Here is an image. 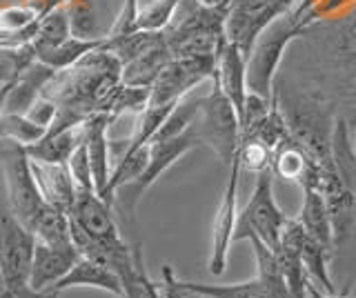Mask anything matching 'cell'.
<instances>
[{
	"label": "cell",
	"instance_id": "cell-4",
	"mask_svg": "<svg viewBox=\"0 0 356 298\" xmlns=\"http://www.w3.org/2000/svg\"><path fill=\"white\" fill-rule=\"evenodd\" d=\"M198 145H200V140L196 138V134L192 129H187L185 134L176 136L172 140L149 142V160H147L145 172L138 176L136 181L122 185L114 192V201L122 209V214L134 218V212H136V207L140 203V198L145 196V192H147L149 187L159 181L178 158H183L187 151H192Z\"/></svg>",
	"mask_w": 356,
	"mask_h": 298
},
{
	"label": "cell",
	"instance_id": "cell-8",
	"mask_svg": "<svg viewBox=\"0 0 356 298\" xmlns=\"http://www.w3.org/2000/svg\"><path fill=\"white\" fill-rule=\"evenodd\" d=\"M238 176H241V163L234 158L229 165V176L222 190L220 205L214 216V227H211V254H209V272L220 276L227 267V254L229 245L234 242V229H236L238 218Z\"/></svg>",
	"mask_w": 356,
	"mask_h": 298
},
{
	"label": "cell",
	"instance_id": "cell-2",
	"mask_svg": "<svg viewBox=\"0 0 356 298\" xmlns=\"http://www.w3.org/2000/svg\"><path fill=\"white\" fill-rule=\"evenodd\" d=\"M200 140V145L214 149L222 165L234 163L241 145V123L238 114L220 87L211 81V92L198 101V114L189 127Z\"/></svg>",
	"mask_w": 356,
	"mask_h": 298
},
{
	"label": "cell",
	"instance_id": "cell-9",
	"mask_svg": "<svg viewBox=\"0 0 356 298\" xmlns=\"http://www.w3.org/2000/svg\"><path fill=\"white\" fill-rule=\"evenodd\" d=\"M211 81H214L220 87V92L229 98V103L236 109L238 123H241L245 98H248V78H245V56L234 42L225 40L222 47L218 49L216 72Z\"/></svg>",
	"mask_w": 356,
	"mask_h": 298
},
{
	"label": "cell",
	"instance_id": "cell-6",
	"mask_svg": "<svg viewBox=\"0 0 356 298\" xmlns=\"http://www.w3.org/2000/svg\"><path fill=\"white\" fill-rule=\"evenodd\" d=\"M36 238L20 220L0 207V283L11 292L29 285Z\"/></svg>",
	"mask_w": 356,
	"mask_h": 298
},
{
	"label": "cell",
	"instance_id": "cell-11",
	"mask_svg": "<svg viewBox=\"0 0 356 298\" xmlns=\"http://www.w3.org/2000/svg\"><path fill=\"white\" fill-rule=\"evenodd\" d=\"M76 260H78L76 247H51L36 240L31 272H29V287L38 292L54 287L56 283L65 279Z\"/></svg>",
	"mask_w": 356,
	"mask_h": 298
},
{
	"label": "cell",
	"instance_id": "cell-28",
	"mask_svg": "<svg viewBox=\"0 0 356 298\" xmlns=\"http://www.w3.org/2000/svg\"><path fill=\"white\" fill-rule=\"evenodd\" d=\"M272 156H274V149L267 147L263 140H259V138H241L238 154H236V158L241 163V169L252 172V174L270 169Z\"/></svg>",
	"mask_w": 356,
	"mask_h": 298
},
{
	"label": "cell",
	"instance_id": "cell-27",
	"mask_svg": "<svg viewBox=\"0 0 356 298\" xmlns=\"http://www.w3.org/2000/svg\"><path fill=\"white\" fill-rule=\"evenodd\" d=\"M67 16H70L72 36L87 38V40L105 38L98 31L96 12H94L92 0H67Z\"/></svg>",
	"mask_w": 356,
	"mask_h": 298
},
{
	"label": "cell",
	"instance_id": "cell-5",
	"mask_svg": "<svg viewBox=\"0 0 356 298\" xmlns=\"http://www.w3.org/2000/svg\"><path fill=\"white\" fill-rule=\"evenodd\" d=\"M0 165H3L9 212L14 214L22 225H29L38 209L44 205V198L36 185L31 172V160L22 145L7 142V147L0 151Z\"/></svg>",
	"mask_w": 356,
	"mask_h": 298
},
{
	"label": "cell",
	"instance_id": "cell-30",
	"mask_svg": "<svg viewBox=\"0 0 356 298\" xmlns=\"http://www.w3.org/2000/svg\"><path fill=\"white\" fill-rule=\"evenodd\" d=\"M339 58L343 63L345 69H350V81L356 87V18H350V23L343 27V31L339 34Z\"/></svg>",
	"mask_w": 356,
	"mask_h": 298
},
{
	"label": "cell",
	"instance_id": "cell-17",
	"mask_svg": "<svg viewBox=\"0 0 356 298\" xmlns=\"http://www.w3.org/2000/svg\"><path fill=\"white\" fill-rule=\"evenodd\" d=\"M270 169L274 174V179L278 176V179L294 181L298 185H303L305 181H318V165L292 138L274 149Z\"/></svg>",
	"mask_w": 356,
	"mask_h": 298
},
{
	"label": "cell",
	"instance_id": "cell-22",
	"mask_svg": "<svg viewBox=\"0 0 356 298\" xmlns=\"http://www.w3.org/2000/svg\"><path fill=\"white\" fill-rule=\"evenodd\" d=\"M67 38H72V25H70V16H67V3H63L49 9L47 14H42L36 36L31 38V47L33 51L51 49L65 42Z\"/></svg>",
	"mask_w": 356,
	"mask_h": 298
},
{
	"label": "cell",
	"instance_id": "cell-3",
	"mask_svg": "<svg viewBox=\"0 0 356 298\" xmlns=\"http://www.w3.org/2000/svg\"><path fill=\"white\" fill-rule=\"evenodd\" d=\"M285 223L287 216L274 198V174L272 169H263L256 174V183L248 205L243 207V212H238L234 240H248L256 236L276 251Z\"/></svg>",
	"mask_w": 356,
	"mask_h": 298
},
{
	"label": "cell",
	"instance_id": "cell-29",
	"mask_svg": "<svg viewBox=\"0 0 356 298\" xmlns=\"http://www.w3.org/2000/svg\"><path fill=\"white\" fill-rule=\"evenodd\" d=\"M67 167H70V174L74 179L76 190L81 192H96L94 190V176H92V165H89V154L85 147V140L76 147V151L72 154V158L67 160Z\"/></svg>",
	"mask_w": 356,
	"mask_h": 298
},
{
	"label": "cell",
	"instance_id": "cell-21",
	"mask_svg": "<svg viewBox=\"0 0 356 298\" xmlns=\"http://www.w3.org/2000/svg\"><path fill=\"white\" fill-rule=\"evenodd\" d=\"M300 260H303V270L307 276V283L318 287L325 294L334 292V283L330 276V247L318 242L316 238H305L303 249H300Z\"/></svg>",
	"mask_w": 356,
	"mask_h": 298
},
{
	"label": "cell",
	"instance_id": "cell-18",
	"mask_svg": "<svg viewBox=\"0 0 356 298\" xmlns=\"http://www.w3.org/2000/svg\"><path fill=\"white\" fill-rule=\"evenodd\" d=\"M174 56H172L170 45H167V36H165L163 40L156 42L154 47L143 51L138 58H134L127 65H122L120 78H122V83L131 85V87H152L156 76L163 72V67Z\"/></svg>",
	"mask_w": 356,
	"mask_h": 298
},
{
	"label": "cell",
	"instance_id": "cell-12",
	"mask_svg": "<svg viewBox=\"0 0 356 298\" xmlns=\"http://www.w3.org/2000/svg\"><path fill=\"white\" fill-rule=\"evenodd\" d=\"M114 123V118L109 114H92L89 118H85V147L89 154V165H92V176H94V190L100 196L103 190L109 183V138L107 131Z\"/></svg>",
	"mask_w": 356,
	"mask_h": 298
},
{
	"label": "cell",
	"instance_id": "cell-13",
	"mask_svg": "<svg viewBox=\"0 0 356 298\" xmlns=\"http://www.w3.org/2000/svg\"><path fill=\"white\" fill-rule=\"evenodd\" d=\"M54 287L58 292L72 290V287H96V290H105V292H111L120 298H125V290H122V283L114 270L107 267L105 263L83 258V256H78L74 267L67 272L65 279L58 281Z\"/></svg>",
	"mask_w": 356,
	"mask_h": 298
},
{
	"label": "cell",
	"instance_id": "cell-35",
	"mask_svg": "<svg viewBox=\"0 0 356 298\" xmlns=\"http://www.w3.org/2000/svg\"><path fill=\"white\" fill-rule=\"evenodd\" d=\"M42 298H60V292L56 287H47V290H42Z\"/></svg>",
	"mask_w": 356,
	"mask_h": 298
},
{
	"label": "cell",
	"instance_id": "cell-26",
	"mask_svg": "<svg viewBox=\"0 0 356 298\" xmlns=\"http://www.w3.org/2000/svg\"><path fill=\"white\" fill-rule=\"evenodd\" d=\"M183 0H154V3L138 9L136 16V31H165L170 27L176 9L181 7Z\"/></svg>",
	"mask_w": 356,
	"mask_h": 298
},
{
	"label": "cell",
	"instance_id": "cell-19",
	"mask_svg": "<svg viewBox=\"0 0 356 298\" xmlns=\"http://www.w3.org/2000/svg\"><path fill=\"white\" fill-rule=\"evenodd\" d=\"M27 229L33 234L38 242L51 247H74L72 245V234H70V216L60 209L51 207L49 203H44L36 216L31 218V223Z\"/></svg>",
	"mask_w": 356,
	"mask_h": 298
},
{
	"label": "cell",
	"instance_id": "cell-24",
	"mask_svg": "<svg viewBox=\"0 0 356 298\" xmlns=\"http://www.w3.org/2000/svg\"><path fill=\"white\" fill-rule=\"evenodd\" d=\"M47 131H49L47 127L33 123L25 114H9V112L0 114V138H5L7 142L29 147L47 136Z\"/></svg>",
	"mask_w": 356,
	"mask_h": 298
},
{
	"label": "cell",
	"instance_id": "cell-33",
	"mask_svg": "<svg viewBox=\"0 0 356 298\" xmlns=\"http://www.w3.org/2000/svg\"><path fill=\"white\" fill-rule=\"evenodd\" d=\"M307 298H348V296H339V294H325V292H321L318 287H314V285H309V283H307Z\"/></svg>",
	"mask_w": 356,
	"mask_h": 298
},
{
	"label": "cell",
	"instance_id": "cell-37",
	"mask_svg": "<svg viewBox=\"0 0 356 298\" xmlns=\"http://www.w3.org/2000/svg\"><path fill=\"white\" fill-rule=\"evenodd\" d=\"M0 298H14V292H11L5 283H0Z\"/></svg>",
	"mask_w": 356,
	"mask_h": 298
},
{
	"label": "cell",
	"instance_id": "cell-14",
	"mask_svg": "<svg viewBox=\"0 0 356 298\" xmlns=\"http://www.w3.org/2000/svg\"><path fill=\"white\" fill-rule=\"evenodd\" d=\"M303 190V205H300L298 223L303 225L305 234L309 238H316L323 245L332 247L334 245V229H332V218L325 198H323L318 183L316 181H305L300 185Z\"/></svg>",
	"mask_w": 356,
	"mask_h": 298
},
{
	"label": "cell",
	"instance_id": "cell-7",
	"mask_svg": "<svg viewBox=\"0 0 356 298\" xmlns=\"http://www.w3.org/2000/svg\"><path fill=\"white\" fill-rule=\"evenodd\" d=\"M216 72V53L172 58L149 87L147 105H172L185 98L198 83L211 81Z\"/></svg>",
	"mask_w": 356,
	"mask_h": 298
},
{
	"label": "cell",
	"instance_id": "cell-25",
	"mask_svg": "<svg viewBox=\"0 0 356 298\" xmlns=\"http://www.w3.org/2000/svg\"><path fill=\"white\" fill-rule=\"evenodd\" d=\"M198 101L200 98H181L176 105H174V109L170 114H167V118H165V123L159 127V131L154 134V138H152V142H161V140H172V138H176V136H181V134H185V131L192 127V123H194V118H196V114H198Z\"/></svg>",
	"mask_w": 356,
	"mask_h": 298
},
{
	"label": "cell",
	"instance_id": "cell-34",
	"mask_svg": "<svg viewBox=\"0 0 356 298\" xmlns=\"http://www.w3.org/2000/svg\"><path fill=\"white\" fill-rule=\"evenodd\" d=\"M11 87H14V81H9L5 85H0V114L5 112V103H7V96L11 92Z\"/></svg>",
	"mask_w": 356,
	"mask_h": 298
},
{
	"label": "cell",
	"instance_id": "cell-10",
	"mask_svg": "<svg viewBox=\"0 0 356 298\" xmlns=\"http://www.w3.org/2000/svg\"><path fill=\"white\" fill-rule=\"evenodd\" d=\"M31 172H33V179H36V185L44 198V203H49L51 207L60 209V212L70 216L74 209V201H76V185H74L67 163L56 165V163L31 160Z\"/></svg>",
	"mask_w": 356,
	"mask_h": 298
},
{
	"label": "cell",
	"instance_id": "cell-20",
	"mask_svg": "<svg viewBox=\"0 0 356 298\" xmlns=\"http://www.w3.org/2000/svg\"><path fill=\"white\" fill-rule=\"evenodd\" d=\"M105 38H96V40H87V38H67L60 45H56L51 49H42L36 51V60H40L42 65L56 69V72H63V69H70L78 60H83L89 51H94L98 47H103Z\"/></svg>",
	"mask_w": 356,
	"mask_h": 298
},
{
	"label": "cell",
	"instance_id": "cell-23",
	"mask_svg": "<svg viewBox=\"0 0 356 298\" xmlns=\"http://www.w3.org/2000/svg\"><path fill=\"white\" fill-rule=\"evenodd\" d=\"M183 290L194 292L200 298H267L263 283L256 279L245 283H229V285H205L192 281H178Z\"/></svg>",
	"mask_w": 356,
	"mask_h": 298
},
{
	"label": "cell",
	"instance_id": "cell-31",
	"mask_svg": "<svg viewBox=\"0 0 356 298\" xmlns=\"http://www.w3.org/2000/svg\"><path fill=\"white\" fill-rule=\"evenodd\" d=\"M138 9H140L138 7V0H125V3H122V9L118 12V18H116L114 27L109 29L107 38L125 36V34H131V31H136V29H134V25H136Z\"/></svg>",
	"mask_w": 356,
	"mask_h": 298
},
{
	"label": "cell",
	"instance_id": "cell-15",
	"mask_svg": "<svg viewBox=\"0 0 356 298\" xmlns=\"http://www.w3.org/2000/svg\"><path fill=\"white\" fill-rule=\"evenodd\" d=\"M56 74V69L42 65L40 60H33L25 69L18 72L14 78V87L7 96L5 112L9 114H27L29 107L42 96V87Z\"/></svg>",
	"mask_w": 356,
	"mask_h": 298
},
{
	"label": "cell",
	"instance_id": "cell-16",
	"mask_svg": "<svg viewBox=\"0 0 356 298\" xmlns=\"http://www.w3.org/2000/svg\"><path fill=\"white\" fill-rule=\"evenodd\" d=\"M85 123V120H83ZM74 125L60 131H47V136L40 138L38 142L25 147L27 156L31 160H40V163H56V165H65L72 158V154L76 147L85 140V127Z\"/></svg>",
	"mask_w": 356,
	"mask_h": 298
},
{
	"label": "cell",
	"instance_id": "cell-38",
	"mask_svg": "<svg viewBox=\"0 0 356 298\" xmlns=\"http://www.w3.org/2000/svg\"><path fill=\"white\" fill-rule=\"evenodd\" d=\"M354 160H356V140H354Z\"/></svg>",
	"mask_w": 356,
	"mask_h": 298
},
{
	"label": "cell",
	"instance_id": "cell-32",
	"mask_svg": "<svg viewBox=\"0 0 356 298\" xmlns=\"http://www.w3.org/2000/svg\"><path fill=\"white\" fill-rule=\"evenodd\" d=\"M56 112H58V105H56L54 101H49V98L40 96L38 101L29 107V112H27L25 116L31 118L33 123H38V125H42V127H47V129H49L51 123H54V118H56Z\"/></svg>",
	"mask_w": 356,
	"mask_h": 298
},
{
	"label": "cell",
	"instance_id": "cell-1",
	"mask_svg": "<svg viewBox=\"0 0 356 298\" xmlns=\"http://www.w3.org/2000/svg\"><path fill=\"white\" fill-rule=\"evenodd\" d=\"M307 27L300 20L287 12L283 16L274 18L267 25L259 38L254 40V45L245 58V78H248V92L259 94L267 101H272L274 96V78L278 72V65L283 60L285 49L292 45L303 34Z\"/></svg>",
	"mask_w": 356,
	"mask_h": 298
},
{
	"label": "cell",
	"instance_id": "cell-36",
	"mask_svg": "<svg viewBox=\"0 0 356 298\" xmlns=\"http://www.w3.org/2000/svg\"><path fill=\"white\" fill-rule=\"evenodd\" d=\"M198 5H203V7H216V5H222V3H227V0H196Z\"/></svg>",
	"mask_w": 356,
	"mask_h": 298
}]
</instances>
